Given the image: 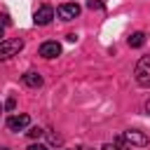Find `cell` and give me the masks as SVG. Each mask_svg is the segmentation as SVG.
Returning a JSON list of instances; mask_svg holds the SVG:
<instances>
[{"label": "cell", "instance_id": "1", "mask_svg": "<svg viewBox=\"0 0 150 150\" xmlns=\"http://www.w3.org/2000/svg\"><path fill=\"white\" fill-rule=\"evenodd\" d=\"M23 49V40L21 38H9V40H0V61L19 54Z\"/></svg>", "mask_w": 150, "mask_h": 150}, {"label": "cell", "instance_id": "2", "mask_svg": "<svg viewBox=\"0 0 150 150\" xmlns=\"http://www.w3.org/2000/svg\"><path fill=\"white\" fill-rule=\"evenodd\" d=\"M134 77L141 87H150V56H141L134 70Z\"/></svg>", "mask_w": 150, "mask_h": 150}, {"label": "cell", "instance_id": "3", "mask_svg": "<svg viewBox=\"0 0 150 150\" xmlns=\"http://www.w3.org/2000/svg\"><path fill=\"white\" fill-rule=\"evenodd\" d=\"M56 14H59V19L70 21V19L80 16V5H77V2H63V5L56 7Z\"/></svg>", "mask_w": 150, "mask_h": 150}, {"label": "cell", "instance_id": "4", "mask_svg": "<svg viewBox=\"0 0 150 150\" xmlns=\"http://www.w3.org/2000/svg\"><path fill=\"white\" fill-rule=\"evenodd\" d=\"M59 54H61V45H59L56 40H47V42L40 45V56H45V59H56Z\"/></svg>", "mask_w": 150, "mask_h": 150}, {"label": "cell", "instance_id": "5", "mask_svg": "<svg viewBox=\"0 0 150 150\" xmlns=\"http://www.w3.org/2000/svg\"><path fill=\"white\" fill-rule=\"evenodd\" d=\"M52 19H54V9H52L49 5H40L38 12H35V19H33V21H35L38 26H47Z\"/></svg>", "mask_w": 150, "mask_h": 150}, {"label": "cell", "instance_id": "6", "mask_svg": "<svg viewBox=\"0 0 150 150\" xmlns=\"http://www.w3.org/2000/svg\"><path fill=\"white\" fill-rule=\"evenodd\" d=\"M30 124V117L23 112V115H12L9 120H7V127L12 129V131H21V129H26Z\"/></svg>", "mask_w": 150, "mask_h": 150}, {"label": "cell", "instance_id": "7", "mask_svg": "<svg viewBox=\"0 0 150 150\" xmlns=\"http://www.w3.org/2000/svg\"><path fill=\"white\" fill-rule=\"evenodd\" d=\"M122 141L124 143H131V145H148V136L141 134V131H124L122 134Z\"/></svg>", "mask_w": 150, "mask_h": 150}, {"label": "cell", "instance_id": "8", "mask_svg": "<svg viewBox=\"0 0 150 150\" xmlns=\"http://www.w3.org/2000/svg\"><path fill=\"white\" fill-rule=\"evenodd\" d=\"M23 84L38 89V87H42V75H40V73H26V75H23Z\"/></svg>", "mask_w": 150, "mask_h": 150}, {"label": "cell", "instance_id": "9", "mask_svg": "<svg viewBox=\"0 0 150 150\" xmlns=\"http://www.w3.org/2000/svg\"><path fill=\"white\" fill-rule=\"evenodd\" d=\"M143 45H145V35H143V33H134V35L129 38V47L138 49V47H143Z\"/></svg>", "mask_w": 150, "mask_h": 150}, {"label": "cell", "instance_id": "10", "mask_svg": "<svg viewBox=\"0 0 150 150\" xmlns=\"http://www.w3.org/2000/svg\"><path fill=\"white\" fill-rule=\"evenodd\" d=\"M122 145H124V141H122V136H120L115 143H105L101 150H122Z\"/></svg>", "mask_w": 150, "mask_h": 150}, {"label": "cell", "instance_id": "11", "mask_svg": "<svg viewBox=\"0 0 150 150\" xmlns=\"http://www.w3.org/2000/svg\"><path fill=\"white\" fill-rule=\"evenodd\" d=\"M42 134H45V131H42V129H40V127H33V129H30V131H28V136H30V138H40V136H42Z\"/></svg>", "mask_w": 150, "mask_h": 150}, {"label": "cell", "instance_id": "12", "mask_svg": "<svg viewBox=\"0 0 150 150\" xmlns=\"http://www.w3.org/2000/svg\"><path fill=\"white\" fill-rule=\"evenodd\" d=\"M87 7H89V9H103V2H101V0H89Z\"/></svg>", "mask_w": 150, "mask_h": 150}, {"label": "cell", "instance_id": "13", "mask_svg": "<svg viewBox=\"0 0 150 150\" xmlns=\"http://www.w3.org/2000/svg\"><path fill=\"white\" fill-rule=\"evenodd\" d=\"M28 150H47V148H45V145H40V143H33Z\"/></svg>", "mask_w": 150, "mask_h": 150}, {"label": "cell", "instance_id": "14", "mask_svg": "<svg viewBox=\"0 0 150 150\" xmlns=\"http://www.w3.org/2000/svg\"><path fill=\"white\" fill-rule=\"evenodd\" d=\"M14 105H16V101H14V98H9V101H7V110H12Z\"/></svg>", "mask_w": 150, "mask_h": 150}, {"label": "cell", "instance_id": "15", "mask_svg": "<svg viewBox=\"0 0 150 150\" xmlns=\"http://www.w3.org/2000/svg\"><path fill=\"white\" fill-rule=\"evenodd\" d=\"M145 112H148V115H150V98H148V101H145Z\"/></svg>", "mask_w": 150, "mask_h": 150}, {"label": "cell", "instance_id": "16", "mask_svg": "<svg viewBox=\"0 0 150 150\" xmlns=\"http://www.w3.org/2000/svg\"><path fill=\"white\" fill-rule=\"evenodd\" d=\"M0 38H2V26H0Z\"/></svg>", "mask_w": 150, "mask_h": 150}, {"label": "cell", "instance_id": "17", "mask_svg": "<svg viewBox=\"0 0 150 150\" xmlns=\"http://www.w3.org/2000/svg\"><path fill=\"white\" fill-rule=\"evenodd\" d=\"M0 150H7V148H0Z\"/></svg>", "mask_w": 150, "mask_h": 150}, {"label": "cell", "instance_id": "18", "mask_svg": "<svg viewBox=\"0 0 150 150\" xmlns=\"http://www.w3.org/2000/svg\"><path fill=\"white\" fill-rule=\"evenodd\" d=\"M0 110H2V105H0Z\"/></svg>", "mask_w": 150, "mask_h": 150}, {"label": "cell", "instance_id": "19", "mask_svg": "<svg viewBox=\"0 0 150 150\" xmlns=\"http://www.w3.org/2000/svg\"><path fill=\"white\" fill-rule=\"evenodd\" d=\"M75 150H77V148H75Z\"/></svg>", "mask_w": 150, "mask_h": 150}]
</instances>
